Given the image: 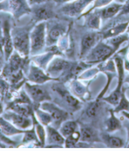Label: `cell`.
<instances>
[{
  "mask_svg": "<svg viewBox=\"0 0 129 151\" xmlns=\"http://www.w3.org/2000/svg\"><path fill=\"white\" fill-rule=\"evenodd\" d=\"M14 48L23 57L30 55V32L24 27H16L11 30Z\"/></svg>",
  "mask_w": 129,
  "mask_h": 151,
  "instance_id": "obj_1",
  "label": "cell"
},
{
  "mask_svg": "<svg viewBox=\"0 0 129 151\" xmlns=\"http://www.w3.org/2000/svg\"><path fill=\"white\" fill-rule=\"evenodd\" d=\"M46 22H40L30 32V43L31 56H35L44 49L46 44Z\"/></svg>",
  "mask_w": 129,
  "mask_h": 151,
  "instance_id": "obj_2",
  "label": "cell"
},
{
  "mask_svg": "<svg viewBox=\"0 0 129 151\" xmlns=\"http://www.w3.org/2000/svg\"><path fill=\"white\" fill-rule=\"evenodd\" d=\"M0 11L11 14L16 19H19L31 12V7L27 0H2L0 2Z\"/></svg>",
  "mask_w": 129,
  "mask_h": 151,
  "instance_id": "obj_3",
  "label": "cell"
},
{
  "mask_svg": "<svg viewBox=\"0 0 129 151\" xmlns=\"http://www.w3.org/2000/svg\"><path fill=\"white\" fill-rule=\"evenodd\" d=\"M114 53V50L109 45L100 42L94 46L93 48L89 52V54L86 55V62L90 64L104 62Z\"/></svg>",
  "mask_w": 129,
  "mask_h": 151,
  "instance_id": "obj_4",
  "label": "cell"
},
{
  "mask_svg": "<svg viewBox=\"0 0 129 151\" xmlns=\"http://www.w3.org/2000/svg\"><path fill=\"white\" fill-rule=\"evenodd\" d=\"M24 91L29 96L32 102L38 107L42 102L52 100L46 88L41 86V85L26 82L24 84Z\"/></svg>",
  "mask_w": 129,
  "mask_h": 151,
  "instance_id": "obj_5",
  "label": "cell"
},
{
  "mask_svg": "<svg viewBox=\"0 0 129 151\" xmlns=\"http://www.w3.org/2000/svg\"><path fill=\"white\" fill-rule=\"evenodd\" d=\"M39 108L47 111L51 116L53 119V127L56 129L59 128L61 124L68 119L67 112L50 101L42 102L39 106Z\"/></svg>",
  "mask_w": 129,
  "mask_h": 151,
  "instance_id": "obj_6",
  "label": "cell"
},
{
  "mask_svg": "<svg viewBox=\"0 0 129 151\" xmlns=\"http://www.w3.org/2000/svg\"><path fill=\"white\" fill-rule=\"evenodd\" d=\"M2 116L20 130H29L33 126V117L21 115L9 109L2 113Z\"/></svg>",
  "mask_w": 129,
  "mask_h": 151,
  "instance_id": "obj_7",
  "label": "cell"
},
{
  "mask_svg": "<svg viewBox=\"0 0 129 151\" xmlns=\"http://www.w3.org/2000/svg\"><path fill=\"white\" fill-rule=\"evenodd\" d=\"M94 0H72L63 4L60 11L68 17H78L82 15L83 11L93 2Z\"/></svg>",
  "mask_w": 129,
  "mask_h": 151,
  "instance_id": "obj_8",
  "label": "cell"
},
{
  "mask_svg": "<svg viewBox=\"0 0 129 151\" xmlns=\"http://www.w3.org/2000/svg\"><path fill=\"white\" fill-rule=\"evenodd\" d=\"M72 68V63L62 58H54L47 65V73L51 77H58ZM56 79V78H54ZM58 80V79H57Z\"/></svg>",
  "mask_w": 129,
  "mask_h": 151,
  "instance_id": "obj_9",
  "label": "cell"
},
{
  "mask_svg": "<svg viewBox=\"0 0 129 151\" xmlns=\"http://www.w3.org/2000/svg\"><path fill=\"white\" fill-rule=\"evenodd\" d=\"M44 70V69H42L33 62L29 67L27 79L32 83L38 84V85H42L49 81L57 80L56 79L50 76Z\"/></svg>",
  "mask_w": 129,
  "mask_h": 151,
  "instance_id": "obj_10",
  "label": "cell"
},
{
  "mask_svg": "<svg viewBox=\"0 0 129 151\" xmlns=\"http://www.w3.org/2000/svg\"><path fill=\"white\" fill-rule=\"evenodd\" d=\"M52 1L45 3L36 5L31 7V12L34 14L35 19L40 22H44L55 17L54 9Z\"/></svg>",
  "mask_w": 129,
  "mask_h": 151,
  "instance_id": "obj_11",
  "label": "cell"
},
{
  "mask_svg": "<svg viewBox=\"0 0 129 151\" xmlns=\"http://www.w3.org/2000/svg\"><path fill=\"white\" fill-rule=\"evenodd\" d=\"M2 30H3V53L5 59L8 61L14 50L11 24L9 22L5 21L4 22L2 25Z\"/></svg>",
  "mask_w": 129,
  "mask_h": 151,
  "instance_id": "obj_12",
  "label": "cell"
},
{
  "mask_svg": "<svg viewBox=\"0 0 129 151\" xmlns=\"http://www.w3.org/2000/svg\"><path fill=\"white\" fill-rule=\"evenodd\" d=\"M46 141L47 144V147H61L64 145L65 138L61 134L57 129L51 125H47L46 129Z\"/></svg>",
  "mask_w": 129,
  "mask_h": 151,
  "instance_id": "obj_13",
  "label": "cell"
},
{
  "mask_svg": "<svg viewBox=\"0 0 129 151\" xmlns=\"http://www.w3.org/2000/svg\"><path fill=\"white\" fill-rule=\"evenodd\" d=\"M123 5V3H118V2H115L114 1L106 6L95 9V11L99 14L101 19H109L114 17L120 13Z\"/></svg>",
  "mask_w": 129,
  "mask_h": 151,
  "instance_id": "obj_14",
  "label": "cell"
},
{
  "mask_svg": "<svg viewBox=\"0 0 129 151\" xmlns=\"http://www.w3.org/2000/svg\"><path fill=\"white\" fill-rule=\"evenodd\" d=\"M53 89L58 94L59 96L69 107H70L73 110H76L78 108L80 105V101L74 96H72L64 87L62 85H56L54 88L53 87Z\"/></svg>",
  "mask_w": 129,
  "mask_h": 151,
  "instance_id": "obj_15",
  "label": "cell"
},
{
  "mask_svg": "<svg viewBox=\"0 0 129 151\" xmlns=\"http://www.w3.org/2000/svg\"><path fill=\"white\" fill-rule=\"evenodd\" d=\"M97 34L95 33H87L83 37L81 47V58L86 56V54H88V53L93 48L97 42Z\"/></svg>",
  "mask_w": 129,
  "mask_h": 151,
  "instance_id": "obj_16",
  "label": "cell"
},
{
  "mask_svg": "<svg viewBox=\"0 0 129 151\" xmlns=\"http://www.w3.org/2000/svg\"><path fill=\"white\" fill-rule=\"evenodd\" d=\"M0 130L8 136L22 134L25 131L17 128L12 123L4 119L2 116H0Z\"/></svg>",
  "mask_w": 129,
  "mask_h": 151,
  "instance_id": "obj_17",
  "label": "cell"
},
{
  "mask_svg": "<svg viewBox=\"0 0 129 151\" xmlns=\"http://www.w3.org/2000/svg\"><path fill=\"white\" fill-rule=\"evenodd\" d=\"M80 133H81V139H80V141L88 142V143L100 142V139L98 137V133L96 132V130H94L92 127H89V126H82L81 127Z\"/></svg>",
  "mask_w": 129,
  "mask_h": 151,
  "instance_id": "obj_18",
  "label": "cell"
},
{
  "mask_svg": "<svg viewBox=\"0 0 129 151\" xmlns=\"http://www.w3.org/2000/svg\"><path fill=\"white\" fill-rule=\"evenodd\" d=\"M56 53V49L49 51L48 53H45V54H37L33 56L32 57V60L34 62L36 65L41 68L42 69L46 70L48 64L50 63V61L53 59L55 54Z\"/></svg>",
  "mask_w": 129,
  "mask_h": 151,
  "instance_id": "obj_19",
  "label": "cell"
},
{
  "mask_svg": "<svg viewBox=\"0 0 129 151\" xmlns=\"http://www.w3.org/2000/svg\"><path fill=\"white\" fill-rule=\"evenodd\" d=\"M128 24L129 21H128L126 22H122L120 23V24H117L108 28V30H104L102 33L103 40H107V39H109L111 37H114V36L122 34L127 30Z\"/></svg>",
  "mask_w": 129,
  "mask_h": 151,
  "instance_id": "obj_20",
  "label": "cell"
},
{
  "mask_svg": "<svg viewBox=\"0 0 129 151\" xmlns=\"http://www.w3.org/2000/svg\"><path fill=\"white\" fill-rule=\"evenodd\" d=\"M65 33V28L60 24H56L53 27L50 29L47 34V42L50 45H53V44L59 41L61 38Z\"/></svg>",
  "mask_w": 129,
  "mask_h": 151,
  "instance_id": "obj_21",
  "label": "cell"
},
{
  "mask_svg": "<svg viewBox=\"0 0 129 151\" xmlns=\"http://www.w3.org/2000/svg\"><path fill=\"white\" fill-rule=\"evenodd\" d=\"M8 109L16 112V113L21 114V115L26 116L32 117L34 114L33 108L31 107V104H28V103L12 102Z\"/></svg>",
  "mask_w": 129,
  "mask_h": 151,
  "instance_id": "obj_22",
  "label": "cell"
},
{
  "mask_svg": "<svg viewBox=\"0 0 129 151\" xmlns=\"http://www.w3.org/2000/svg\"><path fill=\"white\" fill-rule=\"evenodd\" d=\"M114 62H115L116 69L117 70V72H118V85L115 90L119 92H122V88H123L125 77L124 61L120 56H117L114 59Z\"/></svg>",
  "mask_w": 129,
  "mask_h": 151,
  "instance_id": "obj_23",
  "label": "cell"
},
{
  "mask_svg": "<svg viewBox=\"0 0 129 151\" xmlns=\"http://www.w3.org/2000/svg\"><path fill=\"white\" fill-rule=\"evenodd\" d=\"M109 113V117L106 121V131L108 133H112L120 130L122 124L120 119L115 116V112L114 110H110Z\"/></svg>",
  "mask_w": 129,
  "mask_h": 151,
  "instance_id": "obj_24",
  "label": "cell"
},
{
  "mask_svg": "<svg viewBox=\"0 0 129 151\" xmlns=\"http://www.w3.org/2000/svg\"><path fill=\"white\" fill-rule=\"evenodd\" d=\"M107 41V44L109 45L114 50V53L117 51L121 45L129 40V35L127 33H122L118 36L111 37L109 39L105 40Z\"/></svg>",
  "mask_w": 129,
  "mask_h": 151,
  "instance_id": "obj_25",
  "label": "cell"
},
{
  "mask_svg": "<svg viewBox=\"0 0 129 151\" xmlns=\"http://www.w3.org/2000/svg\"><path fill=\"white\" fill-rule=\"evenodd\" d=\"M102 139L107 147L120 148L123 147L124 145V142L123 139L117 136H111L108 134H103Z\"/></svg>",
  "mask_w": 129,
  "mask_h": 151,
  "instance_id": "obj_26",
  "label": "cell"
},
{
  "mask_svg": "<svg viewBox=\"0 0 129 151\" xmlns=\"http://www.w3.org/2000/svg\"><path fill=\"white\" fill-rule=\"evenodd\" d=\"M78 124L75 121H64L59 127V132L64 138L68 137L77 130Z\"/></svg>",
  "mask_w": 129,
  "mask_h": 151,
  "instance_id": "obj_27",
  "label": "cell"
},
{
  "mask_svg": "<svg viewBox=\"0 0 129 151\" xmlns=\"http://www.w3.org/2000/svg\"><path fill=\"white\" fill-rule=\"evenodd\" d=\"M32 117H33V125H34L35 127V130H36V134H37L38 138L39 139V142H40L41 147H44V145L46 144V136H47L46 130L44 129L43 124H41V123L38 121L35 114H33Z\"/></svg>",
  "mask_w": 129,
  "mask_h": 151,
  "instance_id": "obj_28",
  "label": "cell"
},
{
  "mask_svg": "<svg viewBox=\"0 0 129 151\" xmlns=\"http://www.w3.org/2000/svg\"><path fill=\"white\" fill-rule=\"evenodd\" d=\"M35 116H36L38 121L44 126L50 125L51 123H53V119H52L51 116L47 111L42 110L39 107L36 108V114H35Z\"/></svg>",
  "mask_w": 129,
  "mask_h": 151,
  "instance_id": "obj_29",
  "label": "cell"
},
{
  "mask_svg": "<svg viewBox=\"0 0 129 151\" xmlns=\"http://www.w3.org/2000/svg\"><path fill=\"white\" fill-rule=\"evenodd\" d=\"M23 134H24L22 140L23 144H29L32 143V142H35L37 145H39V146L41 147L40 142H39L37 134H36L34 125L33 126L31 130H30V129L29 130H26Z\"/></svg>",
  "mask_w": 129,
  "mask_h": 151,
  "instance_id": "obj_30",
  "label": "cell"
},
{
  "mask_svg": "<svg viewBox=\"0 0 129 151\" xmlns=\"http://www.w3.org/2000/svg\"><path fill=\"white\" fill-rule=\"evenodd\" d=\"M93 11L94 12L92 13V14H87V15H89V18L87 20V25L89 26V28L98 30L100 27L101 18L99 14L95 10H94Z\"/></svg>",
  "mask_w": 129,
  "mask_h": 151,
  "instance_id": "obj_31",
  "label": "cell"
},
{
  "mask_svg": "<svg viewBox=\"0 0 129 151\" xmlns=\"http://www.w3.org/2000/svg\"><path fill=\"white\" fill-rule=\"evenodd\" d=\"M81 139V133L79 131H75L73 133L65 138L64 147L66 148L76 147V145Z\"/></svg>",
  "mask_w": 129,
  "mask_h": 151,
  "instance_id": "obj_32",
  "label": "cell"
},
{
  "mask_svg": "<svg viewBox=\"0 0 129 151\" xmlns=\"http://www.w3.org/2000/svg\"><path fill=\"white\" fill-rule=\"evenodd\" d=\"M115 113H120L123 111L129 112V101L125 96V93L122 91L121 97H120V101L118 104L115 106V109H114Z\"/></svg>",
  "mask_w": 129,
  "mask_h": 151,
  "instance_id": "obj_33",
  "label": "cell"
},
{
  "mask_svg": "<svg viewBox=\"0 0 129 151\" xmlns=\"http://www.w3.org/2000/svg\"><path fill=\"white\" fill-rule=\"evenodd\" d=\"M70 88L72 90V92L74 93L76 96L78 97H83L85 96L86 90L84 85L80 82H77V81H73L72 83L70 84Z\"/></svg>",
  "mask_w": 129,
  "mask_h": 151,
  "instance_id": "obj_34",
  "label": "cell"
},
{
  "mask_svg": "<svg viewBox=\"0 0 129 151\" xmlns=\"http://www.w3.org/2000/svg\"><path fill=\"white\" fill-rule=\"evenodd\" d=\"M122 92H119V91L114 90L107 97H103L102 99L103 101H105L108 102V104H111L113 106H117L118 104L119 101H120V97H121Z\"/></svg>",
  "mask_w": 129,
  "mask_h": 151,
  "instance_id": "obj_35",
  "label": "cell"
},
{
  "mask_svg": "<svg viewBox=\"0 0 129 151\" xmlns=\"http://www.w3.org/2000/svg\"><path fill=\"white\" fill-rule=\"evenodd\" d=\"M114 1H115V0H94L93 2H92V3H93L92 6L89 8V10H88V11L86 12L85 14H83L81 17L90 14V13L92 12L94 10L98 9V8H103V7L106 6V5H108V4L114 2Z\"/></svg>",
  "mask_w": 129,
  "mask_h": 151,
  "instance_id": "obj_36",
  "label": "cell"
},
{
  "mask_svg": "<svg viewBox=\"0 0 129 151\" xmlns=\"http://www.w3.org/2000/svg\"><path fill=\"white\" fill-rule=\"evenodd\" d=\"M98 108H99V103H98V100H97L95 102H92L89 104V107H88L87 110H86V113L89 117H94L96 116L97 113H98Z\"/></svg>",
  "mask_w": 129,
  "mask_h": 151,
  "instance_id": "obj_37",
  "label": "cell"
},
{
  "mask_svg": "<svg viewBox=\"0 0 129 151\" xmlns=\"http://www.w3.org/2000/svg\"><path fill=\"white\" fill-rule=\"evenodd\" d=\"M105 73L107 74V77H108V83H107V85H105V87L104 88V89L103 90V91L101 92V93H100V95L98 96V99H97V100H100V99H102V98L103 97L104 94L105 93V92L107 91V90H108V87H109L110 85V83H111V80H112L113 79H114V77H115V73L113 72H110V73H108V72H105Z\"/></svg>",
  "mask_w": 129,
  "mask_h": 151,
  "instance_id": "obj_38",
  "label": "cell"
},
{
  "mask_svg": "<svg viewBox=\"0 0 129 151\" xmlns=\"http://www.w3.org/2000/svg\"><path fill=\"white\" fill-rule=\"evenodd\" d=\"M125 15H129V0H125L121 11L117 14V17H122Z\"/></svg>",
  "mask_w": 129,
  "mask_h": 151,
  "instance_id": "obj_39",
  "label": "cell"
},
{
  "mask_svg": "<svg viewBox=\"0 0 129 151\" xmlns=\"http://www.w3.org/2000/svg\"><path fill=\"white\" fill-rule=\"evenodd\" d=\"M27 1L28 2L29 5L32 7L36 5H39V4L45 3V2H50V1H53V0H27Z\"/></svg>",
  "mask_w": 129,
  "mask_h": 151,
  "instance_id": "obj_40",
  "label": "cell"
},
{
  "mask_svg": "<svg viewBox=\"0 0 129 151\" xmlns=\"http://www.w3.org/2000/svg\"><path fill=\"white\" fill-rule=\"evenodd\" d=\"M0 52L3 53V30L1 25H0Z\"/></svg>",
  "mask_w": 129,
  "mask_h": 151,
  "instance_id": "obj_41",
  "label": "cell"
},
{
  "mask_svg": "<svg viewBox=\"0 0 129 151\" xmlns=\"http://www.w3.org/2000/svg\"><path fill=\"white\" fill-rule=\"evenodd\" d=\"M4 53L0 52V75H1V73L2 72V70L4 68Z\"/></svg>",
  "mask_w": 129,
  "mask_h": 151,
  "instance_id": "obj_42",
  "label": "cell"
},
{
  "mask_svg": "<svg viewBox=\"0 0 129 151\" xmlns=\"http://www.w3.org/2000/svg\"><path fill=\"white\" fill-rule=\"evenodd\" d=\"M55 3L58 4V5H63V4H66L67 2H71L72 0H53Z\"/></svg>",
  "mask_w": 129,
  "mask_h": 151,
  "instance_id": "obj_43",
  "label": "cell"
},
{
  "mask_svg": "<svg viewBox=\"0 0 129 151\" xmlns=\"http://www.w3.org/2000/svg\"><path fill=\"white\" fill-rule=\"evenodd\" d=\"M7 147V145H5V144H4L2 141L0 140V148H5V147Z\"/></svg>",
  "mask_w": 129,
  "mask_h": 151,
  "instance_id": "obj_44",
  "label": "cell"
},
{
  "mask_svg": "<svg viewBox=\"0 0 129 151\" xmlns=\"http://www.w3.org/2000/svg\"><path fill=\"white\" fill-rule=\"evenodd\" d=\"M126 128H127V133H128V139L129 141V124L126 127Z\"/></svg>",
  "mask_w": 129,
  "mask_h": 151,
  "instance_id": "obj_45",
  "label": "cell"
},
{
  "mask_svg": "<svg viewBox=\"0 0 129 151\" xmlns=\"http://www.w3.org/2000/svg\"><path fill=\"white\" fill-rule=\"evenodd\" d=\"M124 82H127V83L129 84V76H128L127 78H126Z\"/></svg>",
  "mask_w": 129,
  "mask_h": 151,
  "instance_id": "obj_46",
  "label": "cell"
},
{
  "mask_svg": "<svg viewBox=\"0 0 129 151\" xmlns=\"http://www.w3.org/2000/svg\"><path fill=\"white\" fill-rule=\"evenodd\" d=\"M127 33H128V34L129 35V24H128V27H127Z\"/></svg>",
  "mask_w": 129,
  "mask_h": 151,
  "instance_id": "obj_47",
  "label": "cell"
},
{
  "mask_svg": "<svg viewBox=\"0 0 129 151\" xmlns=\"http://www.w3.org/2000/svg\"><path fill=\"white\" fill-rule=\"evenodd\" d=\"M127 147H129V144H128V145Z\"/></svg>",
  "mask_w": 129,
  "mask_h": 151,
  "instance_id": "obj_48",
  "label": "cell"
},
{
  "mask_svg": "<svg viewBox=\"0 0 129 151\" xmlns=\"http://www.w3.org/2000/svg\"><path fill=\"white\" fill-rule=\"evenodd\" d=\"M0 96H1V95H0Z\"/></svg>",
  "mask_w": 129,
  "mask_h": 151,
  "instance_id": "obj_49",
  "label": "cell"
}]
</instances>
